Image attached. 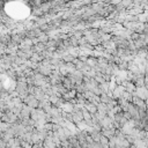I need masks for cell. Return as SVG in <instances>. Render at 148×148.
Returning <instances> with one entry per match:
<instances>
[{
	"label": "cell",
	"instance_id": "cell-1",
	"mask_svg": "<svg viewBox=\"0 0 148 148\" xmlns=\"http://www.w3.org/2000/svg\"><path fill=\"white\" fill-rule=\"evenodd\" d=\"M23 103L25 105H28L29 108L31 109H37L38 108V101L34 97V95H28L24 99H23Z\"/></svg>",
	"mask_w": 148,
	"mask_h": 148
},
{
	"label": "cell",
	"instance_id": "cell-2",
	"mask_svg": "<svg viewBox=\"0 0 148 148\" xmlns=\"http://www.w3.org/2000/svg\"><path fill=\"white\" fill-rule=\"evenodd\" d=\"M132 95H133V96L139 97V98H140V99H142V101L148 99V90H147L145 87H142V88H136V89H135V91H134Z\"/></svg>",
	"mask_w": 148,
	"mask_h": 148
},
{
	"label": "cell",
	"instance_id": "cell-3",
	"mask_svg": "<svg viewBox=\"0 0 148 148\" xmlns=\"http://www.w3.org/2000/svg\"><path fill=\"white\" fill-rule=\"evenodd\" d=\"M121 86L125 88V91L131 92V94H133V92L135 91V89H136V88H135V86H134V83H132V82H130V81H127V80L123 81Z\"/></svg>",
	"mask_w": 148,
	"mask_h": 148
},
{
	"label": "cell",
	"instance_id": "cell-4",
	"mask_svg": "<svg viewBox=\"0 0 148 148\" xmlns=\"http://www.w3.org/2000/svg\"><path fill=\"white\" fill-rule=\"evenodd\" d=\"M125 91V88L123 87V86H117L116 87V89L112 91V98L113 99H118V98H120V96H121V94Z\"/></svg>",
	"mask_w": 148,
	"mask_h": 148
},
{
	"label": "cell",
	"instance_id": "cell-5",
	"mask_svg": "<svg viewBox=\"0 0 148 148\" xmlns=\"http://www.w3.org/2000/svg\"><path fill=\"white\" fill-rule=\"evenodd\" d=\"M83 108H84V109H86L90 114H94V113H96V112H97V108H96V105H95L94 103L88 102V101H86V103H84Z\"/></svg>",
	"mask_w": 148,
	"mask_h": 148
},
{
	"label": "cell",
	"instance_id": "cell-6",
	"mask_svg": "<svg viewBox=\"0 0 148 148\" xmlns=\"http://www.w3.org/2000/svg\"><path fill=\"white\" fill-rule=\"evenodd\" d=\"M114 132H116L114 128H102V131H101L102 135L105 136L106 139H110V138L114 136Z\"/></svg>",
	"mask_w": 148,
	"mask_h": 148
},
{
	"label": "cell",
	"instance_id": "cell-7",
	"mask_svg": "<svg viewBox=\"0 0 148 148\" xmlns=\"http://www.w3.org/2000/svg\"><path fill=\"white\" fill-rule=\"evenodd\" d=\"M131 103H132L134 106H136V108H142V106H146L145 101L140 99V98H139V97H136V96H133V97H132Z\"/></svg>",
	"mask_w": 148,
	"mask_h": 148
},
{
	"label": "cell",
	"instance_id": "cell-8",
	"mask_svg": "<svg viewBox=\"0 0 148 148\" xmlns=\"http://www.w3.org/2000/svg\"><path fill=\"white\" fill-rule=\"evenodd\" d=\"M134 86H135V88H142V87H145V75L136 76V79L134 81Z\"/></svg>",
	"mask_w": 148,
	"mask_h": 148
},
{
	"label": "cell",
	"instance_id": "cell-9",
	"mask_svg": "<svg viewBox=\"0 0 148 148\" xmlns=\"http://www.w3.org/2000/svg\"><path fill=\"white\" fill-rule=\"evenodd\" d=\"M97 108V113L102 114V116H106V112H108V108H106V104H103V103H98L96 105Z\"/></svg>",
	"mask_w": 148,
	"mask_h": 148
},
{
	"label": "cell",
	"instance_id": "cell-10",
	"mask_svg": "<svg viewBox=\"0 0 148 148\" xmlns=\"http://www.w3.org/2000/svg\"><path fill=\"white\" fill-rule=\"evenodd\" d=\"M102 46L104 47V50H116L117 47H116V45H114V43L110 39V40H108V42H103L102 43Z\"/></svg>",
	"mask_w": 148,
	"mask_h": 148
},
{
	"label": "cell",
	"instance_id": "cell-11",
	"mask_svg": "<svg viewBox=\"0 0 148 148\" xmlns=\"http://www.w3.org/2000/svg\"><path fill=\"white\" fill-rule=\"evenodd\" d=\"M112 97H110L108 94H102L101 96H99V101H101V103H103V104H109V103H111L112 102Z\"/></svg>",
	"mask_w": 148,
	"mask_h": 148
},
{
	"label": "cell",
	"instance_id": "cell-12",
	"mask_svg": "<svg viewBox=\"0 0 148 148\" xmlns=\"http://www.w3.org/2000/svg\"><path fill=\"white\" fill-rule=\"evenodd\" d=\"M67 140H68L69 145H71L73 148H77V147H80L79 141H77V139H76V135H71V136H69Z\"/></svg>",
	"mask_w": 148,
	"mask_h": 148
},
{
	"label": "cell",
	"instance_id": "cell-13",
	"mask_svg": "<svg viewBox=\"0 0 148 148\" xmlns=\"http://www.w3.org/2000/svg\"><path fill=\"white\" fill-rule=\"evenodd\" d=\"M86 64L90 67V68H94L98 62H97V58H95V57H89L88 59H87V61H86Z\"/></svg>",
	"mask_w": 148,
	"mask_h": 148
},
{
	"label": "cell",
	"instance_id": "cell-14",
	"mask_svg": "<svg viewBox=\"0 0 148 148\" xmlns=\"http://www.w3.org/2000/svg\"><path fill=\"white\" fill-rule=\"evenodd\" d=\"M37 39H38V43H43V44H45V43L49 40V36H47L45 32H40V34L37 36Z\"/></svg>",
	"mask_w": 148,
	"mask_h": 148
},
{
	"label": "cell",
	"instance_id": "cell-15",
	"mask_svg": "<svg viewBox=\"0 0 148 148\" xmlns=\"http://www.w3.org/2000/svg\"><path fill=\"white\" fill-rule=\"evenodd\" d=\"M132 97H133V95H132L131 92H127V91H124V92L121 94V96H120V98H123L124 101L130 102V103H131V101H132Z\"/></svg>",
	"mask_w": 148,
	"mask_h": 148
},
{
	"label": "cell",
	"instance_id": "cell-16",
	"mask_svg": "<svg viewBox=\"0 0 148 148\" xmlns=\"http://www.w3.org/2000/svg\"><path fill=\"white\" fill-rule=\"evenodd\" d=\"M30 119H32L35 123L37 120H39V116H38V112H37V109H32L31 112H30Z\"/></svg>",
	"mask_w": 148,
	"mask_h": 148
},
{
	"label": "cell",
	"instance_id": "cell-17",
	"mask_svg": "<svg viewBox=\"0 0 148 148\" xmlns=\"http://www.w3.org/2000/svg\"><path fill=\"white\" fill-rule=\"evenodd\" d=\"M81 112H82V118H83V120H84V121H87V120H90V119H91V114H90V113H89L84 108H82Z\"/></svg>",
	"mask_w": 148,
	"mask_h": 148
},
{
	"label": "cell",
	"instance_id": "cell-18",
	"mask_svg": "<svg viewBox=\"0 0 148 148\" xmlns=\"http://www.w3.org/2000/svg\"><path fill=\"white\" fill-rule=\"evenodd\" d=\"M61 59H62V61H64L65 64H68V62H73V60H74V59H76V58H74L73 56H71V54H68V53H67V54H65Z\"/></svg>",
	"mask_w": 148,
	"mask_h": 148
},
{
	"label": "cell",
	"instance_id": "cell-19",
	"mask_svg": "<svg viewBox=\"0 0 148 148\" xmlns=\"http://www.w3.org/2000/svg\"><path fill=\"white\" fill-rule=\"evenodd\" d=\"M120 5L125 9H128V8H131L133 6V1H131V0H124V1H120Z\"/></svg>",
	"mask_w": 148,
	"mask_h": 148
},
{
	"label": "cell",
	"instance_id": "cell-20",
	"mask_svg": "<svg viewBox=\"0 0 148 148\" xmlns=\"http://www.w3.org/2000/svg\"><path fill=\"white\" fill-rule=\"evenodd\" d=\"M65 67H66V71H67V73L68 74H71V73H73L76 68H75V66L72 64V62H68V64H65Z\"/></svg>",
	"mask_w": 148,
	"mask_h": 148
},
{
	"label": "cell",
	"instance_id": "cell-21",
	"mask_svg": "<svg viewBox=\"0 0 148 148\" xmlns=\"http://www.w3.org/2000/svg\"><path fill=\"white\" fill-rule=\"evenodd\" d=\"M118 68H119V71H127V68H128V62L121 60V61L118 64Z\"/></svg>",
	"mask_w": 148,
	"mask_h": 148
},
{
	"label": "cell",
	"instance_id": "cell-22",
	"mask_svg": "<svg viewBox=\"0 0 148 148\" xmlns=\"http://www.w3.org/2000/svg\"><path fill=\"white\" fill-rule=\"evenodd\" d=\"M43 128L46 130L47 132H52V131H53V124H52V123H45V124L43 125Z\"/></svg>",
	"mask_w": 148,
	"mask_h": 148
},
{
	"label": "cell",
	"instance_id": "cell-23",
	"mask_svg": "<svg viewBox=\"0 0 148 148\" xmlns=\"http://www.w3.org/2000/svg\"><path fill=\"white\" fill-rule=\"evenodd\" d=\"M108 84H109V91H113L114 89H116V87H117V84H116V82H114V80L112 79L110 82H108Z\"/></svg>",
	"mask_w": 148,
	"mask_h": 148
},
{
	"label": "cell",
	"instance_id": "cell-24",
	"mask_svg": "<svg viewBox=\"0 0 148 148\" xmlns=\"http://www.w3.org/2000/svg\"><path fill=\"white\" fill-rule=\"evenodd\" d=\"M58 99H59V97H57L56 95H52V96L49 97V102H50L51 105H56V103L58 102Z\"/></svg>",
	"mask_w": 148,
	"mask_h": 148
},
{
	"label": "cell",
	"instance_id": "cell-25",
	"mask_svg": "<svg viewBox=\"0 0 148 148\" xmlns=\"http://www.w3.org/2000/svg\"><path fill=\"white\" fill-rule=\"evenodd\" d=\"M67 94H68V96L71 97V99H73V98H75V97H76V90H75V89L68 90V91H67Z\"/></svg>",
	"mask_w": 148,
	"mask_h": 148
},
{
	"label": "cell",
	"instance_id": "cell-26",
	"mask_svg": "<svg viewBox=\"0 0 148 148\" xmlns=\"http://www.w3.org/2000/svg\"><path fill=\"white\" fill-rule=\"evenodd\" d=\"M142 142L145 143V146H146V147H148V138H145V139H142Z\"/></svg>",
	"mask_w": 148,
	"mask_h": 148
},
{
	"label": "cell",
	"instance_id": "cell-27",
	"mask_svg": "<svg viewBox=\"0 0 148 148\" xmlns=\"http://www.w3.org/2000/svg\"><path fill=\"white\" fill-rule=\"evenodd\" d=\"M1 116H2V112H1V111H0V118H1Z\"/></svg>",
	"mask_w": 148,
	"mask_h": 148
},
{
	"label": "cell",
	"instance_id": "cell-28",
	"mask_svg": "<svg viewBox=\"0 0 148 148\" xmlns=\"http://www.w3.org/2000/svg\"><path fill=\"white\" fill-rule=\"evenodd\" d=\"M0 98H1V91H0Z\"/></svg>",
	"mask_w": 148,
	"mask_h": 148
},
{
	"label": "cell",
	"instance_id": "cell-29",
	"mask_svg": "<svg viewBox=\"0 0 148 148\" xmlns=\"http://www.w3.org/2000/svg\"><path fill=\"white\" fill-rule=\"evenodd\" d=\"M42 148H44V147H42Z\"/></svg>",
	"mask_w": 148,
	"mask_h": 148
}]
</instances>
